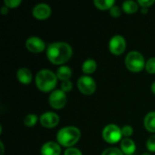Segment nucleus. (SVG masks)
I'll use <instances>...</instances> for the list:
<instances>
[{"label":"nucleus","instance_id":"f257e3e1","mask_svg":"<svg viewBox=\"0 0 155 155\" xmlns=\"http://www.w3.org/2000/svg\"><path fill=\"white\" fill-rule=\"evenodd\" d=\"M73 54L72 46L65 42H54L46 48V56L48 60L54 64H63L66 63Z\"/></svg>","mask_w":155,"mask_h":155},{"label":"nucleus","instance_id":"f03ea898","mask_svg":"<svg viewBox=\"0 0 155 155\" xmlns=\"http://www.w3.org/2000/svg\"><path fill=\"white\" fill-rule=\"evenodd\" d=\"M81 138V131L75 126H66L60 129L56 134L57 142L64 147L70 148Z\"/></svg>","mask_w":155,"mask_h":155},{"label":"nucleus","instance_id":"7ed1b4c3","mask_svg":"<svg viewBox=\"0 0 155 155\" xmlns=\"http://www.w3.org/2000/svg\"><path fill=\"white\" fill-rule=\"evenodd\" d=\"M57 76L53 71L48 69L40 70L35 75L36 87L43 92H50L57 84Z\"/></svg>","mask_w":155,"mask_h":155},{"label":"nucleus","instance_id":"20e7f679","mask_svg":"<svg viewBox=\"0 0 155 155\" xmlns=\"http://www.w3.org/2000/svg\"><path fill=\"white\" fill-rule=\"evenodd\" d=\"M145 60L143 55L138 51H131L125 57V65L133 73H138L145 67Z\"/></svg>","mask_w":155,"mask_h":155},{"label":"nucleus","instance_id":"39448f33","mask_svg":"<svg viewBox=\"0 0 155 155\" xmlns=\"http://www.w3.org/2000/svg\"><path fill=\"white\" fill-rule=\"evenodd\" d=\"M123 133L122 129L114 124L106 125L103 130V138L104 140L111 144L116 143L120 141H122Z\"/></svg>","mask_w":155,"mask_h":155},{"label":"nucleus","instance_id":"423d86ee","mask_svg":"<svg viewBox=\"0 0 155 155\" xmlns=\"http://www.w3.org/2000/svg\"><path fill=\"white\" fill-rule=\"evenodd\" d=\"M77 87L83 94L91 95L96 90V83L93 77L89 75H83L79 77L77 81Z\"/></svg>","mask_w":155,"mask_h":155},{"label":"nucleus","instance_id":"0eeeda50","mask_svg":"<svg viewBox=\"0 0 155 155\" xmlns=\"http://www.w3.org/2000/svg\"><path fill=\"white\" fill-rule=\"evenodd\" d=\"M48 101H49V104L53 108L62 109L66 104L67 97L64 91H62L61 89H56L51 93V94L49 95Z\"/></svg>","mask_w":155,"mask_h":155},{"label":"nucleus","instance_id":"6e6552de","mask_svg":"<svg viewBox=\"0 0 155 155\" xmlns=\"http://www.w3.org/2000/svg\"><path fill=\"white\" fill-rule=\"evenodd\" d=\"M126 49V41L125 38L121 35H114L109 41V50L112 54L120 55Z\"/></svg>","mask_w":155,"mask_h":155},{"label":"nucleus","instance_id":"1a4fd4ad","mask_svg":"<svg viewBox=\"0 0 155 155\" xmlns=\"http://www.w3.org/2000/svg\"><path fill=\"white\" fill-rule=\"evenodd\" d=\"M25 46L31 53H42L45 49V43L38 36H30L25 42Z\"/></svg>","mask_w":155,"mask_h":155},{"label":"nucleus","instance_id":"9d476101","mask_svg":"<svg viewBox=\"0 0 155 155\" xmlns=\"http://www.w3.org/2000/svg\"><path fill=\"white\" fill-rule=\"evenodd\" d=\"M40 124L45 128H54L55 127L60 121V118L57 114L54 112H45L40 116Z\"/></svg>","mask_w":155,"mask_h":155},{"label":"nucleus","instance_id":"9b49d317","mask_svg":"<svg viewBox=\"0 0 155 155\" xmlns=\"http://www.w3.org/2000/svg\"><path fill=\"white\" fill-rule=\"evenodd\" d=\"M52 14V9L50 5L45 3L37 4L33 8V15L39 20H44L48 18Z\"/></svg>","mask_w":155,"mask_h":155},{"label":"nucleus","instance_id":"f8f14e48","mask_svg":"<svg viewBox=\"0 0 155 155\" xmlns=\"http://www.w3.org/2000/svg\"><path fill=\"white\" fill-rule=\"evenodd\" d=\"M42 155H60L61 147L58 143L55 142H47L41 147Z\"/></svg>","mask_w":155,"mask_h":155},{"label":"nucleus","instance_id":"ddd939ff","mask_svg":"<svg viewBox=\"0 0 155 155\" xmlns=\"http://www.w3.org/2000/svg\"><path fill=\"white\" fill-rule=\"evenodd\" d=\"M16 77L17 80L24 84H28L33 80V74L31 71L26 67L19 68L16 72Z\"/></svg>","mask_w":155,"mask_h":155},{"label":"nucleus","instance_id":"4468645a","mask_svg":"<svg viewBox=\"0 0 155 155\" xmlns=\"http://www.w3.org/2000/svg\"><path fill=\"white\" fill-rule=\"evenodd\" d=\"M121 151L124 154L133 155L136 151V145L131 138H124L121 141Z\"/></svg>","mask_w":155,"mask_h":155},{"label":"nucleus","instance_id":"2eb2a0df","mask_svg":"<svg viewBox=\"0 0 155 155\" xmlns=\"http://www.w3.org/2000/svg\"><path fill=\"white\" fill-rule=\"evenodd\" d=\"M72 73H73L72 69L69 66H67V65H61L56 70V76H57V78L59 80L64 82V81H67V80H69L71 78Z\"/></svg>","mask_w":155,"mask_h":155},{"label":"nucleus","instance_id":"dca6fc26","mask_svg":"<svg viewBox=\"0 0 155 155\" xmlns=\"http://www.w3.org/2000/svg\"><path fill=\"white\" fill-rule=\"evenodd\" d=\"M143 124L148 132L155 133V112H150L145 115Z\"/></svg>","mask_w":155,"mask_h":155},{"label":"nucleus","instance_id":"f3484780","mask_svg":"<svg viewBox=\"0 0 155 155\" xmlns=\"http://www.w3.org/2000/svg\"><path fill=\"white\" fill-rule=\"evenodd\" d=\"M97 68V64L96 62L94 60V59H86L84 63H83V65H82V70L83 72L85 74H91L95 72Z\"/></svg>","mask_w":155,"mask_h":155},{"label":"nucleus","instance_id":"a211bd4d","mask_svg":"<svg viewBox=\"0 0 155 155\" xmlns=\"http://www.w3.org/2000/svg\"><path fill=\"white\" fill-rule=\"evenodd\" d=\"M122 7L125 13L134 14V13L137 12V10H138V3H136L135 1H133V0H127L123 3Z\"/></svg>","mask_w":155,"mask_h":155},{"label":"nucleus","instance_id":"6ab92c4d","mask_svg":"<svg viewBox=\"0 0 155 155\" xmlns=\"http://www.w3.org/2000/svg\"><path fill=\"white\" fill-rule=\"evenodd\" d=\"M94 5L100 10H110L115 4L114 0H94Z\"/></svg>","mask_w":155,"mask_h":155},{"label":"nucleus","instance_id":"aec40b11","mask_svg":"<svg viewBox=\"0 0 155 155\" xmlns=\"http://www.w3.org/2000/svg\"><path fill=\"white\" fill-rule=\"evenodd\" d=\"M38 120V117L36 114H29L27 115H25V119H24V124L25 126L27 127H32L34 125H35L36 122Z\"/></svg>","mask_w":155,"mask_h":155},{"label":"nucleus","instance_id":"412c9836","mask_svg":"<svg viewBox=\"0 0 155 155\" xmlns=\"http://www.w3.org/2000/svg\"><path fill=\"white\" fill-rule=\"evenodd\" d=\"M145 69L149 74H155V57H151L147 60L145 64Z\"/></svg>","mask_w":155,"mask_h":155},{"label":"nucleus","instance_id":"4be33fe9","mask_svg":"<svg viewBox=\"0 0 155 155\" xmlns=\"http://www.w3.org/2000/svg\"><path fill=\"white\" fill-rule=\"evenodd\" d=\"M101 155H124V153L116 147H109L105 149Z\"/></svg>","mask_w":155,"mask_h":155},{"label":"nucleus","instance_id":"5701e85b","mask_svg":"<svg viewBox=\"0 0 155 155\" xmlns=\"http://www.w3.org/2000/svg\"><path fill=\"white\" fill-rule=\"evenodd\" d=\"M146 148L149 152L155 153V135H152L146 142Z\"/></svg>","mask_w":155,"mask_h":155},{"label":"nucleus","instance_id":"b1692460","mask_svg":"<svg viewBox=\"0 0 155 155\" xmlns=\"http://www.w3.org/2000/svg\"><path fill=\"white\" fill-rule=\"evenodd\" d=\"M73 89V84L70 80L67 81H64L61 84V90L64 91V93H68Z\"/></svg>","mask_w":155,"mask_h":155},{"label":"nucleus","instance_id":"393cba45","mask_svg":"<svg viewBox=\"0 0 155 155\" xmlns=\"http://www.w3.org/2000/svg\"><path fill=\"white\" fill-rule=\"evenodd\" d=\"M122 133L125 138H129L134 134V128L131 125H124L122 128Z\"/></svg>","mask_w":155,"mask_h":155},{"label":"nucleus","instance_id":"a878e982","mask_svg":"<svg viewBox=\"0 0 155 155\" xmlns=\"http://www.w3.org/2000/svg\"><path fill=\"white\" fill-rule=\"evenodd\" d=\"M21 3V0H5V5L8 8H16Z\"/></svg>","mask_w":155,"mask_h":155},{"label":"nucleus","instance_id":"bb28decb","mask_svg":"<svg viewBox=\"0 0 155 155\" xmlns=\"http://www.w3.org/2000/svg\"><path fill=\"white\" fill-rule=\"evenodd\" d=\"M122 14V9L120 8V6L118 5H114L111 9H110V15L113 17H119Z\"/></svg>","mask_w":155,"mask_h":155},{"label":"nucleus","instance_id":"cd10ccee","mask_svg":"<svg viewBox=\"0 0 155 155\" xmlns=\"http://www.w3.org/2000/svg\"><path fill=\"white\" fill-rule=\"evenodd\" d=\"M64 155H83V153L79 149L74 148V147H70L65 150Z\"/></svg>","mask_w":155,"mask_h":155},{"label":"nucleus","instance_id":"c85d7f7f","mask_svg":"<svg viewBox=\"0 0 155 155\" xmlns=\"http://www.w3.org/2000/svg\"><path fill=\"white\" fill-rule=\"evenodd\" d=\"M155 3L154 0H138V5L142 7H149Z\"/></svg>","mask_w":155,"mask_h":155},{"label":"nucleus","instance_id":"c756f323","mask_svg":"<svg viewBox=\"0 0 155 155\" xmlns=\"http://www.w3.org/2000/svg\"><path fill=\"white\" fill-rule=\"evenodd\" d=\"M0 12H1V14H2V15H7V14H8V12H9L8 7H7V6H5V5H3V6L1 7V9H0Z\"/></svg>","mask_w":155,"mask_h":155},{"label":"nucleus","instance_id":"7c9ffc66","mask_svg":"<svg viewBox=\"0 0 155 155\" xmlns=\"http://www.w3.org/2000/svg\"><path fill=\"white\" fill-rule=\"evenodd\" d=\"M0 147H1V155H4V152H5V149H4V144L2 142H0Z\"/></svg>","mask_w":155,"mask_h":155},{"label":"nucleus","instance_id":"2f4dec72","mask_svg":"<svg viewBox=\"0 0 155 155\" xmlns=\"http://www.w3.org/2000/svg\"><path fill=\"white\" fill-rule=\"evenodd\" d=\"M142 13L143 14H147L148 13V8L147 7H142Z\"/></svg>","mask_w":155,"mask_h":155},{"label":"nucleus","instance_id":"473e14b6","mask_svg":"<svg viewBox=\"0 0 155 155\" xmlns=\"http://www.w3.org/2000/svg\"><path fill=\"white\" fill-rule=\"evenodd\" d=\"M152 92L155 94V82L152 84Z\"/></svg>","mask_w":155,"mask_h":155},{"label":"nucleus","instance_id":"72a5a7b5","mask_svg":"<svg viewBox=\"0 0 155 155\" xmlns=\"http://www.w3.org/2000/svg\"><path fill=\"white\" fill-rule=\"evenodd\" d=\"M142 155H152L150 153H143Z\"/></svg>","mask_w":155,"mask_h":155}]
</instances>
